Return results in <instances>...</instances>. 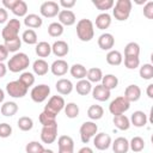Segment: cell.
Returning a JSON list of instances; mask_svg holds the SVG:
<instances>
[{"label": "cell", "instance_id": "cell-1", "mask_svg": "<svg viewBox=\"0 0 153 153\" xmlns=\"http://www.w3.org/2000/svg\"><path fill=\"white\" fill-rule=\"evenodd\" d=\"M30 65V59L25 53H16L7 62V68L12 73L25 71Z\"/></svg>", "mask_w": 153, "mask_h": 153}, {"label": "cell", "instance_id": "cell-2", "mask_svg": "<svg viewBox=\"0 0 153 153\" xmlns=\"http://www.w3.org/2000/svg\"><path fill=\"white\" fill-rule=\"evenodd\" d=\"M76 36L82 42H90L94 36L93 23L90 19H80L76 23Z\"/></svg>", "mask_w": 153, "mask_h": 153}, {"label": "cell", "instance_id": "cell-3", "mask_svg": "<svg viewBox=\"0 0 153 153\" xmlns=\"http://www.w3.org/2000/svg\"><path fill=\"white\" fill-rule=\"evenodd\" d=\"M130 11H131V1L130 0H117L116 4L114 5L112 14L116 20L123 22L129 18Z\"/></svg>", "mask_w": 153, "mask_h": 153}, {"label": "cell", "instance_id": "cell-4", "mask_svg": "<svg viewBox=\"0 0 153 153\" xmlns=\"http://www.w3.org/2000/svg\"><path fill=\"white\" fill-rule=\"evenodd\" d=\"M65 105H66L65 99L61 96H57L56 94V96H53V97L49 98L47 105L44 106L43 112L47 114V115H49V116H51V117H55L56 118L57 114H60L65 109Z\"/></svg>", "mask_w": 153, "mask_h": 153}, {"label": "cell", "instance_id": "cell-5", "mask_svg": "<svg viewBox=\"0 0 153 153\" xmlns=\"http://www.w3.org/2000/svg\"><path fill=\"white\" fill-rule=\"evenodd\" d=\"M19 30H20V22L19 19H10L6 25L4 26L2 31H1V36L4 38L5 42L7 41H11L16 37H18V33H19Z\"/></svg>", "mask_w": 153, "mask_h": 153}, {"label": "cell", "instance_id": "cell-6", "mask_svg": "<svg viewBox=\"0 0 153 153\" xmlns=\"http://www.w3.org/2000/svg\"><path fill=\"white\" fill-rule=\"evenodd\" d=\"M129 108H130V103L123 96H118L114 100H111V103L109 105V111L114 116L123 115L126 111L129 110Z\"/></svg>", "mask_w": 153, "mask_h": 153}, {"label": "cell", "instance_id": "cell-7", "mask_svg": "<svg viewBox=\"0 0 153 153\" xmlns=\"http://www.w3.org/2000/svg\"><path fill=\"white\" fill-rule=\"evenodd\" d=\"M98 131V126L92 122V121H86L81 124L79 133H80V139L84 143H87Z\"/></svg>", "mask_w": 153, "mask_h": 153}, {"label": "cell", "instance_id": "cell-8", "mask_svg": "<svg viewBox=\"0 0 153 153\" xmlns=\"http://www.w3.org/2000/svg\"><path fill=\"white\" fill-rule=\"evenodd\" d=\"M27 90L29 88L25 85H23L19 80L10 81L6 85V92L13 98H23L24 96H26Z\"/></svg>", "mask_w": 153, "mask_h": 153}, {"label": "cell", "instance_id": "cell-9", "mask_svg": "<svg viewBox=\"0 0 153 153\" xmlns=\"http://www.w3.org/2000/svg\"><path fill=\"white\" fill-rule=\"evenodd\" d=\"M49 94H50V87L45 84H41V85H37V86L32 87V90L30 92V97L35 103L44 102L48 98Z\"/></svg>", "mask_w": 153, "mask_h": 153}, {"label": "cell", "instance_id": "cell-10", "mask_svg": "<svg viewBox=\"0 0 153 153\" xmlns=\"http://www.w3.org/2000/svg\"><path fill=\"white\" fill-rule=\"evenodd\" d=\"M57 137V122L45 126L41 130V140L43 143H53Z\"/></svg>", "mask_w": 153, "mask_h": 153}, {"label": "cell", "instance_id": "cell-11", "mask_svg": "<svg viewBox=\"0 0 153 153\" xmlns=\"http://www.w3.org/2000/svg\"><path fill=\"white\" fill-rule=\"evenodd\" d=\"M39 12L44 18H54L59 14L60 6L55 1H44L39 7Z\"/></svg>", "mask_w": 153, "mask_h": 153}, {"label": "cell", "instance_id": "cell-12", "mask_svg": "<svg viewBox=\"0 0 153 153\" xmlns=\"http://www.w3.org/2000/svg\"><path fill=\"white\" fill-rule=\"evenodd\" d=\"M111 137L106 133H98L93 136V145L99 151H105L111 146Z\"/></svg>", "mask_w": 153, "mask_h": 153}, {"label": "cell", "instance_id": "cell-13", "mask_svg": "<svg viewBox=\"0 0 153 153\" xmlns=\"http://www.w3.org/2000/svg\"><path fill=\"white\" fill-rule=\"evenodd\" d=\"M57 153H74V141L68 135H61L57 140Z\"/></svg>", "mask_w": 153, "mask_h": 153}, {"label": "cell", "instance_id": "cell-14", "mask_svg": "<svg viewBox=\"0 0 153 153\" xmlns=\"http://www.w3.org/2000/svg\"><path fill=\"white\" fill-rule=\"evenodd\" d=\"M59 17V23L63 26H71V25H74L75 22H76V18H75V14L73 11L71 10H61L57 14Z\"/></svg>", "mask_w": 153, "mask_h": 153}, {"label": "cell", "instance_id": "cell-15", "mask_svg": "<svg viewBox=\"0 0 153 153\" xmlns=\"http://www.w3.org/2000/svg\"><path fill=\"white\" fill-rule=\"evenodd\" d=\"M69 69V66L67 63V61L62 60V59H59V60H55L51 66H50V71L54 75L56 76H62L65 75Z\"/></svg>", "mask_w": 153, "mask_h": 153}, {"label": "cell", "instance_id": "cell-16", "mask_svg": "<svg viewBox=\"0 0 153 153\" xmlns=\"http://www.w3.org/2000/svg\"><path fill=\"white\" fill-rule=\"evenodd\" d=\"M114 44H115V38L109 32L102 33L98 37V45H99V48L102 50H109L110 51V50H112Z\"/></svg>", "mask_w": 153, "mask_h": 153}, {"label": "cell", "instance_id": "cell-17", "mask_svg": "<svg viewBox=\"0 0 153 153\" xmlns=\"http://www.w3.org/2000/svg\"><path fill=\"white\" fill-rule=\"evenodd\" d=\"M129 103L137 102L141 97V88L137 85H129L124 90V96H123Z\"/></svg>", "mask_w": 153, "mask_h": 153}, {"label": "cell", "instance_id": "cell-18", "mask_svg": "<svg viewBox=\"0 0 153 153\" xmlns=\"http://www.w3.org/2000/svg\"><path fill=\"white\" fill-rule=\"evenodd\" d=\"M68 51H69V47H68L67 42H65V41H61V39L55 41L51 45V53L57 57L66 56L68 54Z\"/></svg>", "mask_w": 153, "mask_h": 153}, {"label": "cell", "instance_id": "cell-19", "mask_svg": "<svg viewBox=\"0 0 153 153\" xmlns=\"http://www.w3.org/2000/svg\"><path fill=\"white\" fill-rule=\"evenodd\" d=\"M91 92H92V97L96 100H99V102H105L110 98V91L108 88H105L102 84L94 86Z\"/></svg>", "mask_w": 153, "mask_h": 153}, {"label": "cell", "instance_id": "cell-20", "mask_svg": "<svg viewBox=\"0 0 153 153\" xmlns=\"http://www.w3.org/2000/svg\"><path fill=\"white\" fill-rule=\"evenodd\" d=\"M111 146L114 153H127L129 151V141L123 136L115 139L114 142H111Z\"/></svg>", "mask_w": 153, "mask_h": 153}, {"label": "cell", "instance_id": "cell-21", "mask_svg": "<svg viewBox=\"0 0 153 153\" xmlns=\"http://www.w3.org/2000/svg\"><path fill=\"white\" fill-rule=\"evenodd\" d=\"M130 124H133L134 127H137V128H141V127H145L147 124V115L141 111V110H137V111H134L130 116Z\"/></svg>", "mask_w": 153, "mask_h": 153}, {"label": "cell", "instance_id": "cell-22", "mask_svg": "<svg viewBox=\"0 0 153 153\" xmlns=\"http://www.w3.org/2000/svg\"><path fill=\"white\" fill-rule=\"evenodd\" d=\"M55 87H56V91H57L60 94L67 96V94H69V93L73 91V87H74V86H73V84H72L71 80L62 78V79H60V80L56 81Z\"/></svg>", "mask_w": 153, "mask_h": 153}, {"label": "cell", "instance_id": "cell-23", "mask_svg": "<svg viewBox=\"0 0 153 153\" xmlns=\"http://www.w3.org/2000/svg\"><path fill=\"white\" fill-rule=\"evenodd\" d=\"M32 69H33V73L42 76V75H45L48 73V71L50 69V66L48 65V62L43 59H38V60H35L33 63H32Z\"/></svg>", "mask_w": 153, "mask_h": 153}, {"label": "cell", "instance_id": "cell-24", "mask_svg": "<svg viewBox=\"0 0 153 153\" xmlns=\"http://www.w3.org/2000/svg\"><path fill=\"white\" fill-rule=\"evenodd\" d=\"M24 24L25 26L30 27V29H37V27H41L42 24H43V19L38 16V14H35V13H30V14H26L25 18H24Z\"/></svg>", "mask_w": 153, "mask_h": 153}, {"label": "cell", "instance_id": "cell-25", "mask_svg": "<svg viewBox=\"0 0 153 153\" xmlns=\"http://www.w3.org/2000/svg\"><path fill=\"white\" fill-rule=\"evenodd\" d=\"M111 25V16L108 12H103L96 17V26L99 30H105Z\"/></svg>", "mask_w": 153, "mask_h": 153}, {"label": "cell", "instance_id": "cell-26", "mask_svg": "<svg viewBox=\"0 0 153 153\" xmlns=\"http://www.w3.org/2000/svg\"><path fill=\"white\" fill-rule=\"evenodd\" d=\"M69 72H71V75L74 78V79H78V80H81V79H85L86 78V74H87V69L84 65L81 63H74L71 68H69Z\"/></svg>", "mask_w": 153, "mask_h": 153}, {"label": "cell", "instance_id": "cell-27", "mask_svg": "<svg viewBox=\"0 0 153 153\" xmlns=\"http://www.w3.org/2000/svg\"><path fill=\"white\" fill-rule=\"evenodd\" d=\"M75 91H76V93L80 94V96H87V94L92 91V85H91V82H90L88 80L81 79V80H79V81L76 82V85H75Z\"/></svg>", "mask_w": 153, "mask_h": 153}, {"label": "cell", "instance_id": "cell-28", "mask_svg": "<svg viewBox=\"0 0 153 153\" xmlns=\"http://www.w3.org/2000/svg\"><path fill=\"white\" fill-rule=\"evenodd\" d=\"M114 124L120 130H128L130 127V121L126 115H116L114 116Z\"/></svg>", "mask_w": 153, "mask_h": 153}, {"label": "cell", "instance_id": "cell-29", "mask_svg": "<svg viewBox=\"0 0 153 153\" xmlns=\"http://www.w3.org/2000/svg\"><path fill=\"white\" fill-rule=\"evenodd\" d=\"M36 54L39 56V57H48L50 54H51V45L45 42V41H42V42H38L36 44V49H35Z\"/></svg>", "mask_w": 153, "mask_h": 153}, {"label": "cell", "instance_id": "cell-30", "mask_svg": "<svg viewBox=\"0 0 153 153\" xmlns=\"http://www.w3.org/2000/svg\"><path fill=\"white\" fill-rule=\"evenodd\" d=\"M102 85H103L105 88H108L109 91H111V90H114V88L117 87V85H118V79H117V76L114 75V74H105V75H103V78H102Z\"/></svg>", "mask_w": 153, "mask_h": 153}, {"label": "cell", "instance_id": "cell-31", "mask_svg": "<svg viewBox=\"0 0 153 153\" xmlns=\"http://www.w3.org/2000/svg\"><path fill=\"white\" fill-rule=\"evenodd\" d=\"M1 114L6 117H12L13 115L17 114L18 111V105L17 103L14 102H5L2 105H1Z\"/></svg>", "mask_w": 153, "mask_h": 153}, {"label": "cell", "instance_id": "cell-32", "mask_svg": "<svg viewBox=\"0 0 153 153\" xmlns=\"http://www.w3.org/2000/svg\"><path fill=\"white\" fill-rule=\"evenodd\" d=\"M122 61H123V57L118 50H110L106 54V62L111 66H120Z\"/></svg>", "mask_w": 153, "mask_h": 153}, {"label": "cell", "instance_id": "cell-33", "mask_svg": "<svg viewBox=\"0 0 153 153\" xmlns=\"http://www.w3.org/2000/svg\"><path fill=\"white\" fill-rule=\"evenodd\" d=\"M11 11L17 17H25L27 13V4L23 0H17L16 5L13 6V8Z\"/></svg>", "mask_w": 153, "mask_h": 153}, {"label": "cell", "instance_id": "cell-34", "mask_svg": "<svg viewBox=\"0 0 153 153\" xmlns=\"http://www.w3.org/2000/svg\"><path fill=\"white\" fill-rule=\"evenodd\" d=\"M86 78H87V80L90 82H99V81H102V78H103L102 69L98 68V67H92V68L87 69Z\"/></svg>", "mask_w": 153, "mask_h": 153}, {"label": "cell", "instance_id": "cell-35", "mask_svg": "<svg viewBox=\"0 0 153 153\" xmlns=\"http://www.w3.org/2000/svg\"><path fill=\"white\" fill-rule=\"evenodd\" d=\"M103 115H104V110H103V108H102L100 105L94 104V105H91V106L87 109V116H88L91 120H93V121L100 120V118L103 117Z\"/></svg>", "mask_w": 153, "mask_h": 153}, {"label": "cell", "instance_id": "cell-36", "mask_svg": "<svg viewBox=\"0 0 153 153\" xmlns=\"http://www.w3.org/2000/svg\"><path fill=\"white\" fill-rule=\"evenodd\" d=\"M22 41L25 42V43L29 44V45L37 44V41H38V38H37V33L35 32V30H32V29H27V30H25V31L23 32V35H22Z\"/></svg>", "mask_w": 153, "mask_h": 153}, {"label": "cell", "instance_id": "cell-37", "mask_svg": "<svg viewBox=\"0 0 153 153\" xmlns=\"http://www.w3.org/2000/svg\"><path fill=\"white\" fill-rule=\"evenodd\" d=\"M129 148L135 153L141 152L145 148V140L141 136H134L129 142Z\"/></svg>", "mask_w": 153, "mask_h": 153}, {"label": "cell", "instance_id": "cell-38", "mask_svg": "<svg viewBox=\"0 0 153 153\" xmlns=\"http://www.w3.org/2000/svg\"><path fill=\"white\" fill-rule=\"evenodd\" d=\"M92 4L103 13V12H106L108 10H111L115 5V1L114 0H92Z\"/></svg>", "mask_w": 153, "mask_h": 153}, {"label": "cell", "instance_id": "cell-39", "mask_svg": "<svg viewBox=\"0 0 153 153\" xmlns=\"http://www.w3.org/2000/svg\"><path fill=\"white\" fill-rule=\"evenodd\" d=\"M17 123H18V128H19L20 130H23V131H29V130H31L32 127H33V121H32V118L29 117V116H22V117L18 120Z\"/></svg>", "mask_w": 153, "mask_h": 153}, {"label": "cell", "instance_id": "cell-40", "mask_svg": "<svg viewBox=\"0 0 153 153\" xmlns=\"http://www.w3.org/2000/svg\"><path fill=\"white\" fill-rule=\"evenodd\" d=\"M140 55V45L136 42H129L124 47V56H137Z\"/></svg>", "mask_w": 153, "mask_h": 153}, {"label": "cell", "instance_id": "cell-41", "mask_svg": "<svg viewBox=\"0 0 153 153\" xmlns=\"http://www.w3.org/2000/svg\"><path fill=\"white\" fill-rule=\"evenodd\" d=\"M48 33L51 37H60L63 33V26L59 22L50 23L48 26Z\"/></svg>", "mask_w": 153, "mask_h": 153}, {"label": "cell", "instance_id": "cell-42", "mask_svg": "<svg viewBox=\"0 0 153 153\" xmlns=\"http://www.w3.org/2000/svg\"><path fill=\"white\" fill-rule=\"evenodd\" d=\"M65 114L68 118H76L79 116V106L73 102L67 103L65 105Z\"/></svg>", "mask_w": 153, "mask_h": 153}, {"label": "cell", "instance_id": "cell-43", "mask_svg": "<svg viewBox=\"0 0 153 153\" xmlns=\"http://www.w3.org/2000/svg\"><path fill=\"white\" fill-rule=\"evenodd\" d=\"M139 74L140 76L143 79V80H151L153 78V66L151 63H145L140 67V71H139Z\"/></svg>", "mask_w": 153, "mask_h": 153}, {"label": "cell", "instance_id": "cell-44", "mask_svg": "<svg viewBox=\"0 0 153 153\" xmlns=\"http://www.w3.org/2000/svg\"><path fill=\"white\" fill-rule=\"evenodd\" d=\"M4 45L6 47V49L8 50V53H10V51H11V53H16V51H18L19 48L22 47V38H19V36H18V37H16V38H13V39H11V41L5 42Z\"/></svg>", "mask_w": 153, "mask_h": 153}, {"label": "cell", "instance_id": "cell-45", "mask_svg": "<svg viewBox=\"0 0 153 153\" xmlns=\"http://www.w3.org/2000/svg\"><path fill=\"white\" fill-rule=\"evenodd\" d=\"M23 85H25L27 88L35 84V75L31 72H23L18 79Z\"/></svg>", "mask_w": 153, "mask_h": 153}, {"label": "cell", "instance_id": "cell-46", "mask_svg": "<svg viewBox=\"0 0 153 153\" xmlns=\"http://www.w3.org/2000/svg\"><path fill=\"white\" fill-rule=\"evenodd\" d=\"M43 149H44L43 145L39 143L38 141H30V142L25 146L26 153H42Z\"/></svg>", "mask_w": 153, "mask_h": 153}, {"label": "cell", "instance_id": "cell-47", "mask_svg": "<svg viewBox=\"0 0 153 153\" xmlns=\"http://www.w3.org/2000/svg\"><path fill=\"white\" fill-rule=\"evenodd\" d=\"M124 66L128 69H135L140 66V59L137 56H124Z\"/></svg>", "mask_w": 153, "mask_h": 153}, {"label": "cell", "instance_id": "cell-48", "mask_svg": "<svg viewBox=\"0 0 153 153\" xmlns=\"http://www.w3.org/2000/svg\"><path fill=\"white\" fill-rule=\"evenodd\" d=\"M38 120H39V123H41L43 127H45V126H50V124H53V123L56 122V118H55V117H51V116L44 114L43 111L39 114Z\"/></svg>", "mask_w": 153, "mask_h": 153}, {"label": "cell", "instance_id": "cell-49", "mask_svg": "<svg viewBox=\"0 0 153 153\" xmlns=\"http://www.w3.org/2000/svg\"><path fill=\"white\" fill-rule=\"evenodd\" d=\"M12 134V127L8 123H0V137L6 139Z\"/></svg>", "mask_w": 153, "mask_h": 153}, {"label": "cell", "instance_id": "cell-50", "mask_svg": "<svg viewBox=\"0 0 153 153\" xmlns=\"http://www.w3.org/2000/svg\"><path fill=\"white\" fill-rule=\"evenodd\" d=\"M143 16L147 19H153V1H147L143 5Z\"/></svg>", "mask_w": 153, "mask_h": 153}, {"label": "cell", "instance_id": "cell-51", "mask_svg": "<svg viewBox=\"0 0 153 153\" xmlns=\"http://www.w3.org/2000/svg\"><path fill=\"white\" fill-rule=\"evenodd\" d=\"M59 6H62L65 10H69L75 6V0H61L59 2Z\"/></svg>", "mask_w": 153, "mask_h": 153}, {"label": "cell", "instance_id": "cell-52", "mask_svg": "<svg viewBox=\"0 0 153 153\" xmlns=\"http://www.w3.org/2000/svg\"><path fill=\"white\" fill-rule=\"evenodd\" d=\"M8 56V50L4 44H0V62H4Z\"/></svg>", "mask_w": 153, "mask_h": 153}, {"label": "cell", "instance_id": "cell-53", "mask_svg": "<svg viewBox=\"0 0 153 153\" xmlns=\"http://www.w3.org/2000/svg\"><path fill=\"white\" fill-rule=\"evenodd\" d=\"M8 20V13L4 7H0V24L7 23Z\"/></svg>", "mask_w": 153, "mask_h": 153}, {"label": "cell", "instance_id": "cell-54", "mask_svg": "<svg viewBox=\"0 0 153 153\" xmlns=\"http://www.w3.org/2000/svg\"><path fill=\"white\" fill-rule=\"evenodd\" d=\"M16 1H17V0H4V1H2L4 8H5V10H12L13 6L16 5Z\"/></svg>", "mask_w": 153, "mask_h": 153}, {"label": "cell", "instance_id": "cell-55", "mask_svg": "<svg viewBox=\"0 0 153 153\" xmlns=\"http://www.w3.org/2000/svg\"><path fill=\"white\" fill-rule=\"evenodd\" d=\"M7 72V66L4 65V62H0V78H4Z\"/></svg>", "mask_w": 153, "mask_h": 153}, {"label": "cell", "instance_id": "cell-56", "mask_svg": "<svg viewBox=\"0 0 153 153\" xmlns=\"http://www.w3.org/2000/svg\"><path fill=\"white\" fill-rule=\"evenodd\" d=\"M146 92H147V96H148L149 98H153V84H149V85L147 86Z\"/></svg>", "mask_w": 153, "mask_h": 153}, {"label": "cell", "instance_id": "cell-57", "mask_svg": "<svg viewBox=\"0 0 153 153\" xmlns=\"http://www.w3.org/2000/svg\"><path fill=\"white\" fill-rule=\"evenodd\" d=\"M78 153H93V149H92V148H90V147H87V146H85V147L80 148Z\"/></svg>", "mask_w": 153, "mask_h": 153}, {"label": "cell", "instance_id": "cell-58", "mask_svg": "<svg viewBox=\"0 0 153 153\" xmlns=\"http://www.w3.org/2000/svg\"><path fill=\"white\" fill-rule=\"evenodd\" d=\"M4 99H5V92L0 88V103H2V102H4Z\"/></svg>", "mask_w": 153, "mask_h": 153}, {"label": "cell", "instance_id": "cell-59", "mask_svg": "<svg viewBox=\"0 0 153 153\" xmlns=\"http://www.w3.org/2000/svg\"><path fill=\"white\" fill-rule=\"evenodd\" d=\"M42 153H54V151H51V149H45V148H44Z\"/></svg>", "mask_w": 153, "mask_h": 153}]
</instances>
